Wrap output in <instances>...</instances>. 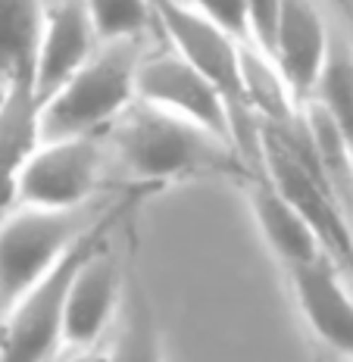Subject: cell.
<instances>
[{
  "mask_svg": "<svg viewBox=\"0 0 353 362\" xmlns=\"http://www.w3.org/2000/svg\"><path fill=\"white\" fill-rule=\"evenodd\" d=\"M116 163L141 181H185L238 169L235 144L134 100L107 132Z\"/></svg>",
  "mask_w": 353,
  "mask_h": 362,
  "instance_id": "6da1fadb",
  "label": "cell"
},
{
  "mask_svg": "<svg viewBox=\"0 0 353 362\" xmlns=\"http://www.w3.org/2000/svg\"><path fill=\"white\" fill-rule=\"evenodd\" d=\"M100 44L134 41L147 37L154 25V4L150 0H81Z\"/></svg>",
  "mask_w": 353,
  "mask_h": 362,
  "instance_id": "2e32d148",
  "label": "cell"
},
{
  "mask_svg": "<svg viewBox=\"0 0 353 362\" xmlns=\"http://www.w3.org/2000/svg\"><path fill=\"white\" fill-rule=\"evenodd\" d=\"M47 0H0V88L32 81Z\"/></svg>",
  "mask_w": 353,
  "mask_h": 362,
  "instance_id": "5bb4252c",
  "label": "cell"
},
{
  "mask_svg": "<svg viewBox=\"0 0 353 362\" xmlns=\"http://www.w3.org/2000/svg\"><path fill=\"white\" fill-rule=\"evenodd\" d=\"M332 47L335 41L313 0H282L269 59H272V66L279 69L300 107L316 94Z\"/></svg>",
  "mask_w": 353,
  "mask_h": 362,
  "instance_id": "ba28073f",
  "label": "cell"
},
{
  "mask_svg": "<svg viewBox=\"0 0 353 362\" xmlns=\"http://www.w3.org/2000/svg\"><path fill=\"white\" fill-rule=\"evenodd\" d=\"M175 4H182L191 13L209 19L213 25H219L222 32H228L231 37H238L241 44H253L247 0H175Z\"/></svg>",
  "mask_w": 353,
  "mask_h": 362,
  "instance_id": "ac0fdd59",
  "label": "cell"
},
{
  "mask_svg": "<svg viewBox=\"0 0 353 362\" xmlns=\"http://www.w3.org/2000/svg\"><path fill=\"white\" fill-rule=\"evenodd\" d=\"M247 194H250V213L260 228V238L284 262V269L306 266V262H316L322 256H328V250L322 247L319 235L303 218V213L266 175L253 178Z\"/></svg>",
  "mask_w": 353,
  "mask_h": 362,
  "instance_id": "7c38bea8",
  "label": "cell"
},
{
  "mask_svg": "<svg viewBox=\"0 0 353 362\" xmlns=\"http://www.w3.org/2000/svg\"><path fill=\"white\" fill-rule=\"evenodd\" d=\"M144 37L100 44L85 69H79L57 94L41 100L37 125L41 141L100 138L138 100V66Z\"/></svg>",
  "mask_w": 353,
  "mask_h": 362,
  "instance_id": "7a4b0ae2",
  "label": "cell"
},
{
  "mask_svg": "<svg viewBox=\"0 0 353 362\" xmlns=\"http://www.w3.org/2000/svg\"><path fill=\"white\" fill-rule=\"evenodd\" d=\"M247 13H250V37L253 47L269 57L275 37V25H279L282 0H247Z\"/></svg>",
  "mask_w": 353,
  "mask_h": 362,
  "instance_id": "d6986e66",
  "label": "cell"
},
{
  "mask_svg": "<svg viewBox=\"0 0 353 362\" xmlns=\"http://www.w3.org/2000/svg\"><path fill=\"white\" fill-rule=\"evenodd\" d=\"M94 228L88 209L13 206L0 218V313L54 272Z\"/></svg>",
  "mask_w": 353,
  "mask_h": 362,
  "instance_id": "3957f363",
  "label": "cell"
},
{
  "mask_svg": "<svg viewBox=\"0 0 353 362\" xmlns=\"http://www.w3.org/2000/svg\"><path fill=\"white\" fill-rule=\"evenodd\" d=\"M337 362H353V356H341V359H337Z\"/></svg>",
  "mask_w": 353,
  "mask_h": 362,
  "instance_id": "44dd1931",
  "label": "cell"
},
{
  "mask_svg": "<svg viewBox=\"0 0 353 362\" xmlns=\"http://www.w3.org/2000/svg\"><path fill=\"white\" fill-rule=\"evenodd\" d=\"M97 240H100V231H91L44 281H37L10 309L0 313V362L54 359V353L63 346V315L72 275Z\"/></svg>",
  "mask_w": 353,
  "mask_h": 362,
  "instance_id": "5b68a950",
  "label": "cell"
},
{
  "mask_svg": "<svg viewBox=\"0 0 353 362\" xmlns=\"http://www.w3.org/2000/svg\"><path fill=\"white\" fill-rule=\"evenodd\" d=\"M37 94L32 81L0 88V218L16 206V185L28 156L41 144Z\"/></svg>",
  "mask_w": 353,
  "mask_h": 362,
  "instance_id": "4fadbf2b",
  "label": "cell"
},
{
  "mask_svg": "<svg viewBox=\"0 0 353 362\" xmlns=\"http://www.w3.org/2000/svg\"><path fill=\"white\" fill-rule=\"evenodd\" d=\"M310 100L319 103L322 112L332 119V125L341 132V138L353 150V44L335 41L328 66Z\"/></svg>",
  "mask_w": 353,
  "mask_h": 362,
  "instance_id": "9a60e30c",
  "label": "cell"
},
{
  "mask_svg": "<svg viewBox=\"0 0 353 362\" xmlns=\"http://www.w3.org/2000/svg\"><path fill=\"white\" fill-rule=\"evenodd\" d=\"M297 309L310 331L337 356H353V291L332 256L288 269Z\"/></svg>",
  "mask_w": 353,
  "mask_h": 362,
  "instance_id": "8fae6325",
  "label": "cell"
},
{
  "mask_svg": "<svg viewBox=\"0 0 353 362\" xmlns=\"http://www.w3.org/2000/svg\"><path fill=\"white\" fill-rule=\"evenodd\" d=\"M138 100L172 112L185 122L238 144V128L231 103L222 90L204 78L187 59H182L169 44L147 47L138 66Z\"/></svg>",
  "mask_w": 353,
  "mask_h": 362,
  "instance_id": "8992f818",
  "label": "cell"
},
{
  "mask_svg": "<svg viewBox=\"0 0 353 362\" xmlns=\"http://www.w3.org/2000/svg\"><path fill=\"white\" fill-rule=\"evenodd\" d=\"M154 4V19L163 32V41L169 44L182 59L194 66L204 78H209L222 90V97L231 103L235 112L238 138L253 128L257 132V119L247 112L244 100V47L238 37L222 32L209 19L191 13L187 6L175 0H150Z\"/></svg>",
  "mask_w": 353,
  "mask_h": 362,
  "instance_id": "277c9868",
  "label": "cell"
},
{
  "mask_svg": "<svg viewBox=\"0 0 353 362\" xmlns=\"http://www.w3.org/2000/svg\"><path fill=\"white\" fill-rule=\"evenodd\" d=\"M47 4H54V0H47Z\"/></svg>",
  "mask_w": 353,
  "mask_h": 362,
  "instance_id": "7402d4cb",
  "label": "cell"
},
{
  "mask_svg": "<svg viewBox=\"0 0 353 362\" xmlns=\"http://www.w3.org/2000/svg\"><path fill=\"white\" fill-rule=\"evenodd\" d=\"M119 306H122V275L112 256L97 240L85 253L81 266L75 269L69 293H66L63 346L75 353L94 350V344L116 322Z\"/></svg>",
  "mask_w": 353,
  "mask_h": 362,
  "instance_id": "9c48e42d",
  "label": "cell"
},
{
  "mask_svg": "<svg viewBox=\"0 0 353 362\" xmlns=\"http://www.w3.org/2000/svg\"><path fill=\"white\" fill-rule=\"evenodd\" d=\"M66 362H103V353H94V350H81V353H75V356H69Z\"/></svg>",
  "mask_w": 353,
  "mask_h": 362,
  "instance_id": "ffe728a7",
  "label": "cell"
},
{
  "mask_svg": "<svg viewBox=\"0 0 353 362\" xmlns=\"http://www.w3.org/2000/svg\"><path fill=\"white\" fill-rule=\"evenodd\" d=\"M103 362H163V346L154 315L141 297H134L125 309L122 325L112 337L110 350L103 353Z\"/></svg>",
  "mask_w": 353,
  "mask_h": 362,
  "instance_id": "e0dca14e",
  "label": "cell"
},
{
  "mask_svg": "<svg viewBox=\"0 0 353 362\" xmlns=\"http://www.w3.org/2000/svg\"><path fill=\"white\" fill-rule=\"evenodd\" d=\"M97 50H100V37H97L94 22L81 0H54V4H47V22H44L41 47H37L32 75L37 103L57 94L79 69H85Z\"/></svg>",
  "mask_w": 353,
  "mask_h": 362,
  "instance_id": "30bf717a",
  "label": "cell"
},
{
  "mask_svg": "<svg viewBox=\"0 0 353 362\" xmlns=\"http://www.w3.org/2000/svg\"><path fill=\"white\" fill-rule=\"evenodd\" d=\"M107 150L100 138L41 141L16 185V206L88 209L100 187Z\"/></svg>",
  "mask_w": 353,
  "mask_h": 362,
  "instance_id": "52a82bcc",
  "label": "cell"
}]
</instances>
